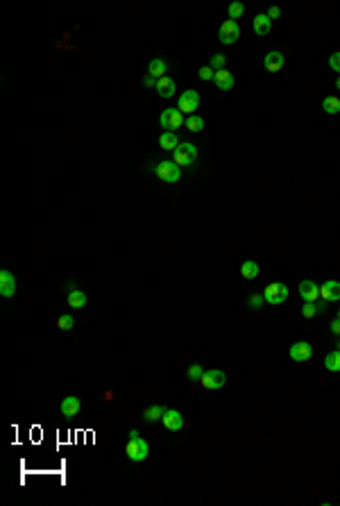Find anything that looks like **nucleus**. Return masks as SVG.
Instances as JSON below:
<instances>
[{
  "instance_id": "7ed1b4c3",
  "label": "nucleus",
  "mask_w": 340,
  "mask_h": 506,
  "mask_svg": "<svg viewBox=\"0 0 340 506\" xmlns=\"http://www.w3.org/2000/svg\"><path fill=\"white\" fill-rule=\"evenodd\" d=\"M159 123H161V128L166 130V132H175V130H179L181 125L186 123V120H184V116H181V111L177 109V107H170V109L161 111Z\"/></svg>"
},
{
  "instance_id": "9b49d317",
  "label": "nucleus",
  "mask_w": 340,
  "mask_h": 506,
  "mask_svg": "<svg viewBox=\"0 0 340 506\" xmlns=\"http://www.w3.org/2000/svg\"><path fill=\"white\" fill-rule=\"evenodd\" d=\"M284 64H286V57H284V52H279V50H272L263 57V66H265L267 73H279V71L284 69Z\"/></svg>"
},
{
  "instance_id": "0eeeda50",
  "label": "nucleus",
  "mask_w": 340,
  "mask_h": 506,
  "mask_svg": "<svg viewBox=\"0 0 340 506\" xmlns=\"http://www.w3.org/2000/svg\"><path fill=\"white\" fill-rule=\"evenodd\" d=\"M199 384H202L207 391H220V388L227 384V374L222 372V370H204Z\"/></svg>"
},
{
  "instance_id": "58836bf2",
  "label": "nucleus",
  "mask_w": 340,
  "mask_h": 506,
  "mask_svg": "<svg viewBox=\"0 0 340 506\" xmlns=\"http://www.w3.org/2000/svg\"><path fill=\"white\" fill-rule=\"evenodd\" d=\"M335 350H340V338H338V341H335Z\"/></svg>"
},
{
  "instance_id": "a878e982",
  "label": "nucleus",
  "mask_w": 340,
  "mask_h": 506,
  "mask_svg": "<svg viewBox=\"0 0 340 506\" xmlns=\"http://www.w3.org/2000/svg\"><path fill=\"white\" fill-rule=\"evenodd\" d=\"M209 66H211L213 71H222L227 66V55H222V52H213L211 55V61H209Z\"/></svg>"
},
{
  "instance_id": "bb28decb",
  "label": "nucleus",
  "mask_w": 340,
  "mask_h": 506,
  "mask_svg": "<svg viewBox=\"0 0 340 506\" xmlns=\"http://www.w3.org/2000/svg\"><path fill=\"white\" fill-rule=\"evenodd\" d=\"M186 128H188L190 132H202V130H204V120L199 118V116L190 114L188 118H186Z\"/></svg>"
},
{
  "instance_id": "1a4fd4ad",
  "label": "nucleus",
  "mask_w": 340,
  "mask_h": 506,
  "mask_svg": "<svg viewBox=\"0 0 340 506\" xmlns=\"http://www.w3.org/2000/svg\"><path fill=\"white\" fill-rule=\"evenodd\" d=\"M313 356V347L311 343L306 341H297L290 345V359L293 361H299V363H304V361H308Z\"/></svg>"
},
{
  "instance_id": "5701e85b",
  "label": "nucleus",
  "mask_w": 340,
  "mask_h": 506,
  "mask_svg": "<svg viewBox=\"0 0 340 506\" xmlns=\"http://www.w3.org/2000/svg\"><path fill=\"white\" fill-rule=\"evenodd\" d=\"M240 277L243 279H256L258 277V264L256 261H245L240 266Z\"/></svg>"
},
{
  "instance_id": "a211bd4d",
  "label": "nucleus",
  "mask_w": 340,
  "mask_h": 506,
  "mask_svg": "<svg viewBox=\"0 0 340 506\" xmlns=\"http://www.w3.org/2000/svg\"><path fill=\"white\" fill-rule=\"evenodd\" d=\"M154 89L159 91V96L161 98H172L175 96V91H177V84H175V80H172L170 75H166V78L157 80V87Z\"/></svg>"
},
{
  "instance_id": "473e14b6",
  "label": "nucleus",
  "mask_w": 340,
  "mask_h": 506,
  "mask_svg": "<svg viewBox=\"0 0 340 506\" xmlns=\"http://www.w3.org/2000/svg\"><path fill=\"white\" fill-rule=\"evenodd\" d=\"M197 75H199V80L209 82V80H213V78H216V71H213L211 66H202V69L197 71Z\"/></svg>"
},
{
  "instance_id": "7c9ffc66",
  "label": "nucleus",
  "mask_w": 340,
  "mask_h": 506,
  "mask_svg": "<svg viewBox=\"0 0 340 506\" xmlns=\"http://www.w3.org/2000/svg\"><path fill=\"white\" fill-rule=\"evenodd\" d=\"M73 325H75V320H73V315L63 313L57 318V327L61 329V332H68V329H73Z\"/></svg>"
},
{
  "instance_id": "2f4dec72",
  "label": "nucleus",
  "mask_w": 340,
  "mask_h": 506,
  "mask_svg": "<svg viewBox=\"0 0 340 506\" xmlns=\"http://www.w3.org/2000/svg\"><path fill=\"white\" fill-rule=\"evenodd\" d=\"M247 304L252 306V309H261V306L265 304V297L258 295V293H252V295L247 297Z\"/></svg>"
},
{
  "instance_id": "393cba45",
  "label": "nucleus",
  "mask_w": 340,
  "mask_h": 506,
  "mask_svg": "<svg viewBox=\"0 0 340 506\" xmlns=\"http://www.w3.org/2000/svg\"><path fill=\"white\" fill-rule=\"evenodd\" d=\"M322 109L326 111V114H340V98L335 96H326L324 100H322Z\"/></svg>"
},
{
  "instance_id": "412c9836",
  "label": "nucleus",
  "mask_w": 340,
  "mask_h": 506,
  "mask_svg": "<svg viewBox=\"0 0 340 506\" xmlns=\"http://www.w3.org/2000/svg\"><path fill=\"white\" fill-rule=\"evenodd\" d=\"M163 413H166V406H161V404H152V406H148V409H145L143 420H145V422H157V420H161V418H163Z\"/></svg>"
},
{
  "instance_id": "f257e3e1",
  "label": "nucleus",
  "mask_w": 340,
  "mask_h": 506,
  "mask_svg": "<svg viewBox=\"0 0 340 506\" xmlns=\"http://www.w3.org/2000/svg\"><path fill=\"white\" fill-rule=\"evenodd\" d=\"M125 454H127V459L134 461V463L145 461V459H148V454H150L148 442L139 436V431H136V429H131V431H129V438H127V445H125Z\"/></svg>"
},
{
  "instance_id": "20e7f679",
  "label": "nucleus",
  "mask_w": 340,
  "mask_h": 506,
  "mask_svg": "<svg viewBox=\"0 0 340 506\" xmlns=\"http://www.w3.org/2000/svg\"><path fill=\"white\" fill-rule=\"evenodd\" d=\"M154 173H157L166 184H175V182H179V177H181V170L175 161H159V164L154 166Z\"/></svg>"
},
{
  "instance_id": "f03ea898",
  "label": "nucleus",
  "mask_w": 340,
  "mask_h": 506,
  "mask_svg": "<svg viewBox=\"0 0 340 506\" xmlns=\"http://www.w3.org/2000/svg\"><path fill=\"white\" fill-rule=\"evenodd\" d=\"M263 297L267 304H284L288 300V286L281 282H272L263 288Z\"/></svg>"
},
{
  "instance_id": "c9c22d12",
  "label": "nucleus",
  "mask_w": 340,
  "mask_h": 506,
  "mask_svg": "<svg viewBox=\"0 0 340 506\" xmlns=\"http://www.w3.org/2000/svg\"><path fill=\"white\" fill-rule=\"evenodd\" d=\"M267 16H270V21L272 19H279V16H281V7H270V10H267Z\"/></svg>"
},
{
  "instance_id": "6e6552de",
  "label": "nucleus",
  "mask_w": 340,
  "mask_h": 506,
  "mask_svg": "<svg viewBox=\"0 0 340 506\" xmlns=\"http://www.w3.org/2000/svg\"><path fill=\"white\" fill-rule=\"evenodd\" d=\"M177 105H179L181 114H193L199 105V93L195 91V89H188V91H184L179 96V102H177Z\"/></svg>"
},
{
  "instance_id": "b1692460",
  "label": "nucleus",
  "mask_w": 340,
  "mask_h": 506,
  "mask_svg": "<svg viewBox=\"0 0 340 506\" xmlns=\"http://www.w3.org/2000/svg\"><path fill=\"white\" fill-rule=\"evenodd\" d=\"M68 304L73 306V309H82V306H86V293L84 291H71L68 293Z\"/></svg>"
},
{
  "instance_id": "f8f14e48",
  "label": "nucleus",
  "mask_w": 340,
  "mask_h": 506,
  "mask_svg": "<svg viewBox=\"0 0 340 506\" xmlns=\"http://www.w3.org/2000/svg\"><path fill=\"white\" fill-rule=\"evenodd\" d=\"M320 297L324 302H338L340 300V282L335 279H329L320 286Z\"/></svg>"
},
{
  "instance_id": "423d86ee",
  "label": "nucleus",
  "mask_w": 340,
  "mask_h": 506,
  "mask_svg": "<svg viewBox=\"0 0 340 506\" xmlns=\"http://www.w3.org/2000/svg\"><path fill=\"white\" fill-rule=\"evenodd\" d=\"M195 159H197V148L193 143H179L175 150V164L179 166H193Z\"/></svg>"
},
{
  "instance_id": "aec40b11",
  "label": "nucleus",
  "mask_w": 340,
  "mask_h": 506,
  "mask_svg": "<svg viewBox=\"0 0 340 506\" xmlns=\"http://www.w3.org/2000/svg\"><path fill=\"white\" fill-rule=\"evenodd\" d=\"M159 146L163 148V150H177V146H179V137H177L175 132H163L161 137H159Z\"/></svg>"
},
{
  "instance_id": "f704fd0d",
  "label": "nucleus",
  "mask_w": 340,
  "mask_h": 506,
  "mask_svg": "<svg viewBox=\"0 0 340 506\" xmlns=\"http://www.w3.org/2000/svg\"><path fill=\"white\" fill-rule=\"evenodd\" d=\"M331 334H333L335 338H340V318H335L333 323H331Z\"/></svg>"
},
{
  "instance_id": "dca6fc26",
  "label": "nucleus",
  "mask_w": 340,
  "mask_h": 506,
  "mask_svg": "<svg viewBox=\"0 0 340 506\" xmlns=\"http://www.w3.org/2000/svg\"><path fill=\"white\" fill-rule=\"evenodd\" d=\"M252 28H254V32H256L258 37H267V34H270V30H272L270 16H267V14H256V16H254V21H252Z\"/></svg>"
},
{
  "instance_id": "f3484780",
  "label": "nucleus",
  "mask_w": 340,
  "mask_h": 506,
  "mask_svg": "<svg viewBox=\"0 0 340 506\" xmlns=\"http://www.w3.org/2000/svg\"><path fill=\"white\" fill-rule=\"evenodd\" d=\"M213 82H216V87L220 89V91H231V89H234V75H231V71H227V69L216 71Z\"/></svg>"
},
{
  "instance_id": "ea45409f",
  "label": "nucleus",
  "mask_w": 340,
  "mask_h": 506,
  "mask_svg": "<svg viewBox=\"0 0 340 506\" xmlns=\"http://www.w3.org/2000/svg\"><path fill=\"white\" fill-rule=\"evenodd\" d=\"M338 318H340V309H338Z\"/></svg>"
},
{
  "instance_id": "39448f33",
  "label": "nucleus",
  "mask_w": 340,
  "mask_h": 506,
  "mask_svg": "<svg viewBox=\"0 0 340 506\" xmlns=\"http://www.w3.org/2000/svg\"><path fill=\"white\" fill-rule=\"evenodd\" d=\"M240 37V25L236 23V21L227 19L225 23L220 25V30H218V41L225 43V46H231V43H236Z\"/></svg>"
},
{
  "instance_id": "cd10ccee",
  "label": "nucleus",
  "mask_w": 340,
  "mask_h": 506,
  "mask_svg": "<svg viewBox=\"0 0 340 506\" xmlns=\"http://www.w3.org/2000/svg\"><path fill=\"white\" fill-rule=\"evenodd\" d=\"M202 374H204V368L199 363H190L188 370H186V377H188L190 382H199V379H202Z\"/></svg>"
},
{
  "instance_id": "ddd939ff",
  "label": "nucleus",
  "mask_w": 340,
  "mask_h": 506,
  "mask_svg": "<svg viewBox=\"0 0 340 506\" xmlns=\"http://www.w3.org/2000/svg\"><path fill=\"white\" fill-rule=\"evenodd\" d=\"M14 293H16V277L9 270H0V295L14 297Z\"/></svg>"
},
{
  "instance_id": "9d476101",
  "label": "nucleus",
  "mask_w": 340,
  "mask_h": 506,
  "mask_svg": "<svg viewBox=\"0 0 340 506\" xmlns=\"http://www.w3.org/2000/svg\"><path fill=\"white\" fill-rule=\"evenodd\" d=\"M161 422H163V427H166L168 431H179V429L184 427V415H181L177 409H166Z\"/></svg>"
},
{
  "instance_id": "4468645a",
  "label": "nucleus",
  "mask_w": 340,
  "mask_h": 506,
  "mask_svg": "<svg viewBox=\"0 0 340 506\" xmlns=\"http://www.w3.org/2000/svg\"><path fill=\"white\" fill-rule=\"evenodd\" d=\"M299 295H302L304 302H317V297H320V286H317L315 282H311V279H304V282L299 284Z\"/></svg>"
},
{
  "instance_id": "4c0bfd02",
  "label": "nucleus",
  "mask_w": 340,
  "mask_h": 506,
  "mask_svg": "<svg viewBox=\"0 0 340 506\" xmlns=\"http://www.w3.org/2000/svg\"><path fill=\"white\" fill-rule=\"evenodd\" d=\"M335 89L340 91V75H338V80H335Z\"/></svg>"
},
{
  "instance_id": "6ab92c4d",
  "label": "nucleus",
  "mask_w": 340,
  "mask_h": 506,
  "mask_svg": "<svg viewBox=\"0 0 340 506\" xmlns=\"http://www.w3.org/2000/svg\"><path fill=\"white\" fill-rule=\"evenodd\" d=\"M166 71H168V61L161 59V57H154L148 66V75H152L154 80H161L166 78Z\"/></svg>"
},
{
  "instance_id": "c85d7f7f",
  "label": "nucleus",
  "mask_w": 340,
  "mask_h": 506,
  "mask_svg": "<svg viewBox=\"0 0 340 506\" xmlns=\"http://www.w3.org/2000/svg\"><path fill=\"white\" fill-rule=\"evenodd\" d=\"M227 14H229V19H231V21L240 19V16L245 14V5H243V3H231V5L227 7Z\"/></svg>"
},
{
  "instance_id": "c756f323",
  "label": "nucleus",
  "mask_w": 340,
  "mask_h": 506,
  "mask_svg": "<svg viewBox=\"0 0 340 506\" xmlns=\"http://www.w3.org/2000/svg\"><path fill=\"white\" fill-rule=\"evenodd\" d=\"M317 313H320V306H317L315 302H304V306H302V315H304V318H315Z\"/></svg>"
},
{
  "instance_id": "72a5a7b5",
  "label": "nucleus",
  "mask_w": 340,
  "mask_h": 506,
  "mask_svg": "<svg viewBox=\"0 0 340 506\" xmlns=\"http://www.w3.org/2000/svg\"><path fill=\"white\" fill-rule=\"evenodd\" d=\"M329 66L335 71V73H340V52H333V55L329 57Z\"/></svg>"
},
{
  "instance_id": "e433bc0d",
  "label": "nucleus",
  "mask_w": 340,
  "mask_h": 506,
  "mask_svg": "<svg viewBox=\"0 0 340 506\" xmlns=\"http://www.w3.org/2000/svg\"><path fill=\"white\" fill-rule=\"evenodd\" d=\"M143 87H157V80H154L152 75H145V78H143Z\"/></svg>"
},
{
  "instance_id": "2eb2a0df",
  "label": "nucleus",
  "mask_w": 340,
  "mask_h": 506,
  "mask_svg": "<svg viewBox=\"0 0 340 506\" xmlns=\"http://www.w3.org/2000/svg\"><path fill=\"white\" fill-rule=\"evenodd\" d=\"M59 411H61V415H66V418H73V415H77L82 411V402L80 397L75 395H68L61 400V406H59Z\"/></svg>"
},
{
  "instance_id": "4be33fe9",
  "label": "nucleus",
  "mask_w": 340,
  "mask_h": 506,
  "mask_svg": "<svg viewBox=\"0 0 340 506\" xmlns=\"http://www.w3.org/2000/svg\"><path fill=\"white\" fill-rule=\"evenodd\" d=\"M324 368L329 372H340V350H333L324 356Z\"/></svg>"
}]
</instances>
